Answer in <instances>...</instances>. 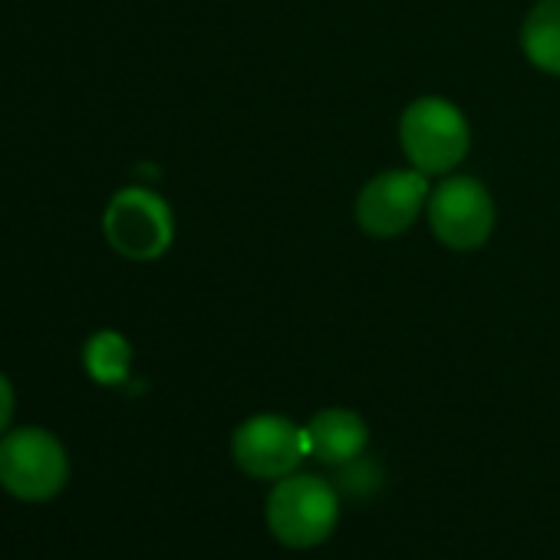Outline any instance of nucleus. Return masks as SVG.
<instances>
[{
    "instance_id": "39448f33",
    "label": "nucleus",
    "mask_w": 560,
    "mask_h": 560,
    "mask_svg": "<svg viewBox=\"0 0 560 560\" xmlns=\"http://www.w3.org/2000/svg\"><path fill=\"white\" fill-rule=\"evenodd\" d=\"M234 465L250 478H270L280 481L298 471V465L311 455L304 425L284 419V416H254L234 429L231 439Z\"/></svg>"
},
{
    "instance_id": "1a4fd4ad",
    "label": "nucleus",
    "mask_w": 560,
    "mask_h": 560,
    "mask_svg": "<svg viewBox=\"0 0 560 560\" xmlns=\"http://www.w3.org/2000/svg\"><path fill=\"white\" fill-rule=\"evenodd\" d=\"M521 47L537 70L560 77V0H540L527 14Z\"/></svg>"
},
{
    "instance_id": "f8f14e48",
    "label": "nucleus",
    "mask_w": 560,
    "mask_h": 560,
    "mask_svg": "<svg viewBox=\"0 0 560 560\" xmlns=\"http://www.w3.org/2000/svg\"><path fill=\"white\" fill-rule=\"evenodd\" d=\"M14 406H18V396H14V386L11 380L0 373V435L11 429V419H14Z\"/></svg>"
},
{
    "instance_id": "7ed1b4c3",
    "label": "nucleus",
    "mask_w": 560,
    "mask_h": 560,
    "mask_svg": "<svg viewBox=\"0 0 560 560\" xmlns=\"http://www.w3.org/2000/svg\"><path fill=\"white\" fill-rule=\"evenodd\" d=\"M70 481V458L47 429H14L0 435V485L21 501H50Z\"/></svg>"
},
{
    "instance_id": "423d86ee",
    "label": "nucleus",
    "mask_w": 560,
    "mask_h": 560,
    "mask_svg": "<svg viewBox=\"0 0 560 560\" xmlns=\"http://www.w3.org/2000/svg\"><path fill=\"white\" fill-rule=\"evenodd\" d=\"M429 224L452 250H475L494 228V201L478 178H445L429 195Z\"/></svg>"
},
{
    "instance_id": "20e7f679",
    "label": "nucleus",
    "mask_w": 560,
    "mask_h": 560,
    "mask_svg": "<svg viewBox=\"0 0 560 560\" xmlns=\"http://www.w3.org/2000/svg\"><path fill=\"white\" fill-rule=\"evenodd\" d=\"M109 244L132 260H155L168 250L175 237L172 208L152 188H122L113 195L103 218Z\"/></svg>"
},
{
    "instance_id": "9b49d317",
    "label": "nucleus",
    "mask_w": 560,
    "mask_h": 560,
    "mask_svg": "<svg viewBox=\"0 0 560 560\" xmlns=\"http://www.w3.org/2000/svg\"><path fill=\"white\" fill-rule=\"evenodd\" d=\"M340 475H337V491L350 494V498H370L383 488V471L376 462H366V458H353L347 465H337Z\"/></svg>"
},
{
    "instance_id": "f257e3e1",
    "label": "nucleus",
    "mask_w": 560,
    "mask_h": 560,
    "mask_svg": "<svg viewBox=\"0 0 560 560\" xmlns=\"http://www.w3.org/2000/svg\"><path fill=\"white\" fill-rule=\"evenodd\" d=\"M267 527L270 534L294 550L320 547L340 521V491L320 475L294 471L280 478L267 494Z\"/></svg>"
},
{
    "instance_id": "f03ea898",
    "label": "nucleus",
    "mask_w": 560,
    "mask_h": 560,
    "mask_svg": "<svg viewBox=\"0 0 560 560\" xmlns=\"http://www.w3.org/2000/svg\"><path fill=\"white\" fill-rule=\"evenodd\" d=\"M399 142L412 168L425 175H445L468 155L471 129L455 103L442 96H422L402 113Z\"/></svg>"
},
{
    "instance_id": "9d476101",
    "label": "nucleus",
    "mask_w": 560,
    "mask_h": 560,
    "mask_svg": "<svg viewBox=\"0 0 560 560\" xmlns=\"http://www.w3.org/2000/svg\"><path fill=\"white\" fill-rule=\"evenodd\" d=\"M83 363L86 373L103 383V386H119L129 380V366H132V347L122 334L116 330H100L96 337H90L86 350H83Z\"/></svg>"
},
{
    "instance_id": "0eeeda50",
    "label": "nucleus",
    "mask_w": 560,
    "mask_h": 560,
    "mask_svg": "<svg viewBox=\"0 0 560 560\" xmlns=\"http://www.w3.org/2000/svg\"><path fill=\"white\" fill-rule=\"evenodd\" d=\"M429 175L419 168L383 172L363 185L357 198V221L373 237H396L416 224L429 205Z\"/></svg>"
},
{
    "instance_id": "6e6552de",
    "label": "nucleus",
    "mask_w": 560,
    "mask_h": 560,
    "mask_svg": "<svg viewBox=\"0 0 560 560\" xmlns=\"http://www.w3.org/2000/svg\"><path fill=\"white\" fill-rule=\"evenodd\" d=\"M304 432L311 455L324 465H347L360 458L370 442L366 422L350 409H324L304 425Z\"/></svg>"
}]
</instances>
